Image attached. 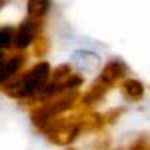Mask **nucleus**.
Returning <instances> with one entry per match:
<instances>
[{
  "mask_svg": "<svg viewBox=\"0 0 150 150\" xmlns=\"http://www.w3.org/2000/svg\"><path fill=\"white\" fill-rule=\"evenodd\" d=\"M0 6H2V2H0Z\"/></svg>",
  "mask_w": 150,
  "mask_h": 150,
  "instance_id": "obj_13",
  "label": "nucleus"
},
{
  "mask_svg": "<svg viewBox=\"0 0 150 150\" xmlns=\"http://www.w3.org/2000/svg\"><path fill=\"white\" fill-rule=\"evenodd\" d=\"M106 92H108V86H104V84H100V82L96 80L92 86L86 90V94L80 98L82 108H90V106H94V104H98L104 96H106Z\"/></svg>",
  "mask_w": 150,
  "mask_h": 150,
  "instance_id": "obj_7",
  "label": "nucleus"
},
{
  "mask_svg": "<svg viewBox=\"0 0 150 150\" xmlns=\"http://www.w3.org/2000/svg\"><path fill=\"white\" fill-rule=\"evenodd\" d=\"M120 114H122V108H112L110 112L102 114V116H104V124H106V122H114V120H116Z\"/></svg>",
  "mask_w": 150,
  "mask_h": 150,
  "instance_id": "obj_12",
  "label": "nucleus"
},
{
  "mask_svg": "<svg viewBox=\"0 0 150 150\" xmlns=\"http://www.w3.org/2000/svg\"><path fill=\"white\" fill-rule=\"evenodd\" d=\"M80 100V92L78 88L76 90H66V92L58 94L54 98H50L48 102H42L32 108L30 112V118H32V124H34L38 130L46 126L50 120H54L58 116H62L64 112H68L70 108H74V104Z\"/></svg>",
  "mask_w": 150,
  "mask_h": 150,
  "instance_id": "obj_2",
  "label": "nucleus"
},
{
  "mask_svg": "<svg viewBox=\"0 0 150 150\" xmlns=\"http://www.w3.org/2000/svg\"><path fill=\"white\" fill-rule=\"evenodd\" d=\"M120 92H122V96L126 100L138 102L144 96V84L140 80H134V78H126V80L122 82V86H120Z\"/></svg>",
  "mask_w": 150,
  "mask_h": 150,
  "instance_id": "obj_6",
  "label": "nucleus"
},
{
  "mask_svg": "<svg viewBox=\"0 0 150 150\" xmlns=\"http://www.w3.org/2000/svg\"><path fill=\"white\" fill-rule=\"evenodd\" d=\"M24 64H26V54H12V56L4 58L2 62H0V86L2 84H6L8 80L12 78H16L18 76V72L24 68Z\"/></svg>",
  "mask_w": 150,
  "mask_h": 150,
  "instance_id": "obj_5",
  "label": "nucleus"
},
{
  "mask_svg": "<svg viewBox=\"0 0 150 150\" xmlns=\"http://www.w3.org/2000/svg\"><path fill=\"white\" fill-rule=\"evenodd\" d=\"M12 42H14V30L8 26L0 28V50L4 52L8 46H12Z\"/></svg>",
  "mask_w": 150,
  "mask_h": 150,
  "instance_id": "obj_9",
  "label": "nucleus"
},
{
  "mask_svg": "<svg viewBox=\"0 0 150 150\" xmlns=\"http://www.w3.org/2000/svg\"><path fill=\"white\" fill-rule=\"evenodd\" d=\"M48 10H50V2H44V0L28 2V18H30V20L42 22V18L48 14Z\"/></svg>",
  "mask_w": 150,
  "mask_h": 150,
  "instance_id": "obj_8",
  "label": "nucleus"
},
{
  "mask_svg": "<svg viewBox=\"0 0 150 150\" xmlns=\"http://www.w3.org/2000/svg\"><path fill=\"white\" fill-rule=\"evenodd\" d=\"M34 52H36V56H44L48 52V40L46 38H36V42H34Z\"/></svg>",
  "mask_w": 150,
  "mask_h": 150,
  "instance_id": "obj_10",
  "label": "nucleus"
},
{
  "mask_svg": "<svg viewBox=\"0 0 150 150\" xmlns=\"http://www.w3.org/2000/svg\"><path fill=\"white\" fill-rule=\"evenodd\" d=\"M130 150H150V142L146 136H142V138H138L132 146H130Z\"/></svg>",
  "mask_w": 150,
  "mask_h": 150,
  "instance_id": "obj_11",
  "label": "nucleus"
},
{
  "mask_svg": "<svg viewBox=\"0 0 150 150\" xmlns=\"http://www.w3.org/2000/svg\"><path fill=\"white\" fill-rule=\"evenodd\" d=\"M126 74H128V66L122 62V60L114 58V60H108V62L102 66L100 74H98V82L110 88V86H114L118 80H122Z\"/></svg>",
  "mask_w": 150,
  "mask_h": 150,
  "instance_id": "obj_4",
  "label": "nucleus"
},
{
  "mask_svg": "<svg viewBox=\"0 0 150 150\" xmlns=\"http://www.w3.org/2000/svg\"><path fill=\"white\" fill-rule=\"evenodd\" d=\"M38 32H40V22L26 18V20L16 28V32H14V42H12V46L18 48V50L28 48L32 42H36Z\"/></svg>",
  "mask_w": 150,
  "mask_h": 150,
  "instance_id": "obj_3",
  "label": "nucleus"
},
{
  "mask_svg": "<svg viewBox=\"0 0 150 150\" xmlns=\"http://www.w3.org/2000/svg\"><path fill=\"white\" fill-rule=\"evenodd\" d=\"M52 76V68L48 62H36L32 68L24 74H18L16 78H12L8 84H6V94L12 96V98H18V100H32L36 94L40 92L46 82L50 80Z\"/></svg>",
  "mask_w": 150,
  "mask_h": 150,
  "instance_id": "obj_1",
  "label": "nucleus"
}]
</instances>
